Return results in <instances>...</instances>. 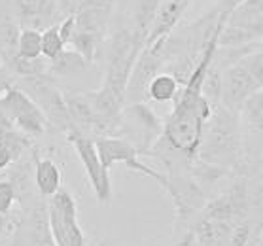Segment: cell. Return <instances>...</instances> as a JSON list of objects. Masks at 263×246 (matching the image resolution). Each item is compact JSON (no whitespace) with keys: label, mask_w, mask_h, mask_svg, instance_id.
<instances>
[{"label":"cell","mask_w":263,"mask_h":246,"mask_svg":"<svg viewBox=\"0 0 263 246\" xmlns=\"http://www.w3.org/2000/svg\"><path fill=\"white\" fill-rule=\"evenodd\" d=\"M199 159L226 171L228 174L246 176L248 152L242 140L239 114L221 104L214 106V112L204 127Z\"/></svg>","instance_id":"6da1fadb"},{"label":"cell","mask_w":263,"mask_h":246,"mask_svg":"<svg viewBox=\"0 0 263 246\" xmlns=\"http://www.w3.org/2000/svg\"><path fill=\"white\" fill-rule=\"evenodd\" d=\"M0 114L30 138L44 135L49 125L40 106L17 85H8L0 93Z\"/></svg>","instance_id":"7a4b0ae2"},{"label":"cell","mask_w":263,"mask_h":246,"mask_svg":"<svg viewBox=\"0 0 263 246\" xmlns=\"http://www.w3.org/2000/svg\"><path fill=\"white\" fill-rule=\"evenodd\" d=\"M49 229L57 246H85L84 229L78 222V203L68 190H61L48 201Z\"/></svg>","instance_id":"3957f363"},{"label":"cell","mask_w":263,"mask_h":246,"mask_svg":"<svg viewBox=\"0 0 263 246\" xmlns=\"http://www.w3.org/2000/svg\"><path fill=\"white\" fill-rule=\"evenodd\" d=\"M66 140L70 142L74 152H76L99 204H110L112 203V195H114L112 178H110V171L102 165L101 157H99L95 138L87 137L78 129H72V131L66 133Z\"/></svg>","instance_id":"277c9868"},{"label":"cell","mask_w":263,"mask_h":246,"mask_svg":"<svg viewBox=\"0 0 263 246\" xmlns=\"http://www.w3.org/2000/svg\"><path fill=\"white\" fill-rule=\"evenodd\" d=\"M95 146L97 152H99V157H101L102 165L110 171L114 165H125L129 171L137 174H142V176H148V178H154L161 184V187L165 186V174L152 168L149 165L140 161V152L131 140H127L125 137H101L95 138Z\"/></svg>","instance_id":"5b68a950"},{"label":"cell","mask_w":263,"mask_h":246,"mask_svg":"<svg viewBox=\"0 0 263 246\" xmlns=\"http://www.w3.org/2000/svg\"><path fill=\"white\" fill-rule=\"evenodd\" d=\"M19 23L29 29H48L65 15L59 0H13Z\"/></svg>","instance_id":"8992f818"},{"label":"cell","mask_w":263,"mask_h":246,"mask_svg":"<svg viewBox=\"0 0 263 246\" xmlns=\"http://www.w3.org/2000/svg\"><path fill=\"white\" fill-rule=\"evenodd\" d=\"M190 2L192 0H161V4L156 12V17H154L152 27H149L146 46L171 36L176 29V25L180 23V19L184 17Z\"/></svg>","instance_id":"52a82bcc"},{"label":"cell","mask_w":263,"mask_h":246,"mask_svg":"<svg viewBox=\"0 0 263 246\" xmlns=\"http://www.w3.org/2000/svg\"><path fill=\"white\" fill-rule=\"evenodd\" d=\"M34 163V186L42 197H53L63 190V173L51 157H42L36 150L30 152Z\"/></svg>","instance_id":"ba28073f"},{"label":"cell","mask_w":263,"mask_h":246,"mask_svg":"<svg viewBox=\"0 0 263 246\" xmlns=\"http://www.w3.org/2000/svg\"><path fill=\"white\" fill-rule=\"evenodd\" d=\"M180 89H182V85L173 74L159 72L149 80L148 87H146V97L154 102H174Z\"/></svg>","instance_id":"9c48e42d"},{"label":"cell","mask_w":263,"mask_h":246,"mask_svg":"<svg viewBox=\"0 0 263 246\" xmlns=\"http://www.w3.org/2000/svg\"><path fill=\"white\" fill-rule=\"evenodd\" d=\"M15 57L25 61L42 59V30L23 27L17 36Z\"/></svg>","instance_id":"30bf717a"},{"label":"cell","mask_w":263,"mask_h":246,"mask_svg":"<svg viewBox=\"0 0 263 246\" xmlns=\"http://www.w3.org/2000/svg\"><path fill=\"white\" fill-rule=\"evenodd\" d=\"M89 65L87 61L82 57L80 53H76L74 49H65V53L57 57L55 61H51L48 66V76L55 78V76H72V74L82 72L85 66Z\"/></svg>","instance_id":"8fae6325"},{"label":"cell","mask_w":263,"mask_h":246,"mask_svg":"<svg viewBox=\"0 0 263 246\" xmlns=\"http://www.w3.org/2000/svg\"><path fill=\"white\" fill-rule=\"evenodd\" d=\"M239 116H240V120L248 125V129H252V131L263 140V89L254 93V95L242 104Z\"/></svg>","instance_id":"7c38bea8"},{"label":"cell","mask_w":263,"mask_h":246,"mask_svg":"<svg viewBox=\"0 0 263 246\" xmlns=\"http://www.w3.org/2000/svg\"><path fill=\"white\" fill-rule=\"evenodd\" d=\"M66 49V44L63 40L59 32V23L51 25L48 29L42 30V57L46 61H55L57 57L65 53Z\"/></svg>","instance_id":"4fadbf2b"},{"label":"cell","mask_w":263,"mask_h":246,"mask_svg":"<svg viewBox=\"0 0 263 246\" xmlns=\"http://www.w3.org/2000/svg\"><path fill=\"white\" fill-rule=\"evenodd\" d=\"M15 203H19L15 184L10 178H2L0 180V214L10 216Z\"/></svg>","instance_id":"5bb4252c"},{"label":"cell","mask_w":263,"mask_h":246,"mask_svg":"<svg viewBox=\"0 0 263 246\" xmlns=\"http://www.w3.org/2000/svg\"><path fill=\"white\" fill-rule=\"evenodd\" d=\"M17 163V159H15V156L12 154V150L8 148V144L0 138V171H6L8 167H12V165H15Z\"/></svg>","instance_id":"9a60e30c"},{"label":"cell","mask_w":263,"mask_h":246,"mask_svg":"<svg viewBox=\"0 0 263 246\" xmlns=\"http://www.w3.org/2000/svg\"><path fill=\"white\" fill-rule=\"evenodd\" d=\"M174 246H201V244L197 242V239H195V235H193L192 229H187V231H184V233L180 235Z\"/></svg>","instance_id":"2e32d148"},{"label":"cell","mask_w":263,"mask_h":246,"mask_svg":"<svg viewBox=\"0 0 263 246\" xmlns=\"http://www.w3.org/2000/svg\"><path fill=\"white\" fill-rule=\"evenodd\" d=\"M13 228H17V223L13 222L10 216H4V214H0V239L8 233V231H12Z\"/></svg>","instance_id":"e0dca14e"},{"label":"cell","mask_w":263,"mask_h":246,"mask_svg":"<svg viewBox=\"0 0 263 246\" xmlns=\"http://www.w3.org/2000/svg\"><path fill=\"white\" fill-rule=\"evenodd\" d=\"M102 246H108V244H102Z\"/></svg>","instance_id":"ac0fdd59"},{"label":"cell","mask_w":263,"mask_h":246,"mask_svg":"<svg viewBox=\"0 0 263 246\" xmlns=\"http://www.w3.org/2000/svg\"><path fill=\"white\" fill-rule=\"evenodd\" d=\"M0 68H2V66H0Z\"/></svg>","instance_id":"d6986e66"}]
</instances>
